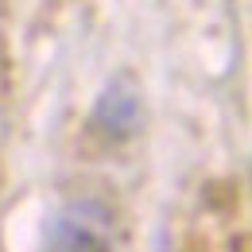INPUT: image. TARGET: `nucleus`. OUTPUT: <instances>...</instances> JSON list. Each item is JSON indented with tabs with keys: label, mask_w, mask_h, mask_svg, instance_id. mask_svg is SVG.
<instances>
[{
	"label": "nucleus",
	"mask_w": 252,
	"mask_h": 252,
	"mask_svg": "<svg viewBox=\"0 0 252 252\" xmlns=\"http://www.w3.org/2000/svg\"><path fill=\"white\" fill-rule=\"evenodd\" d=\"M113 249H117L113 214L94 198L66 202L51 221L47 252H113Z\"/></svg>",
	"instance_id": "f257e3e1"
},
{
	"label": "nucleus",
	"mask_w": 252,
	"mask_h": 252,
	"mask_svg": "<svg viewBox=\"0 0 252 252\" xmlns=\"http://www.w3.org/2000/svg\"><path fill=\"white\" fill-rule=\"evenodd\" d=\"M94 125L109 140H128V136L140 132V125H144V90L128 70H117L105 82V90L97 94Z\"/></svg>",
	"instance_id": "f03ea898"
}]
</instances>
